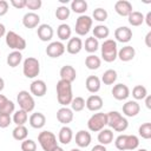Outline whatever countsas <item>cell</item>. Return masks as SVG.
<instances>
[{
	"instance_id": "cell-57",
	"label": "cell",
	"mask_w": 151,
	"mask_h": 151,
	"mask_svg": "<svg viewBox=\"0 0 151 151\" xmlns=\"http://www.w3.org/2000/svg\"><path fill=\"white\" fill-rule=\"evenodd\" d=\"M59 1H60L61 4H67V2H68V0H59Z\"/></svg>"
},
{
	"instance_id": "cell-37",
	"label": "cell",
	"mask_w": 151,
	"mask_h": 151,
	"mask_svg": "<svg viewBox=\"0 0 151 151\" xmlns=\"http://www.w3.org/2000/svg\"><path fill=\"white\" fill-rule=\"evenodd\" d=\"M12 120L15 125H25V123L28 120V114L24 110H18L14 112Z\"/></svg>"
},
{
	"instance_id": "cell-51",
	"label": "cell",
	"mask_w": 151,
	"mask_h": 151,
	"mask_svg": "<svg viewBox=\"0 0 151 151\" xmlns=\"http://www.w3.org/2000/svg\"><path fill=\"white\" fill-rule=\"evenodd\" d=\"M145 45L147 47H151V31L147 32V34L145 35Z\"/></svg>"
},
{
	"instance_id": "cell-39",
	"label": "cell",
	"mask_w": 151,
	"mask_h": 151,
	"mask_svg": "<svg viewBox=\"0 0 151 151\" xmlns=\"http://www.w3.org/2000/svg\"><path fill=\"white\" fill-rule=\"evenodd\" d=\"M99 48V41L94 37H88L85 40V51L88 53H94Z\"/></svg>"
},
{
	"instance_id": "cell-40",
	"label": "cell",
	"mask_w": 151,
	"mask_h": 151,
	"mask_svg": "<svg viewBox=\"0 0 151 151\" xmlns=\"http://www.w3.org/2000/svg\"><path fill=\"white\" fill-rule=\"evenodd\" d=\"M147 96V90L143 85H136L132 90V97L136 100H142Z\"/></svg>"
},
{
	"instance_id": "cell-1",
	"label": "cell",
	"mask_w": 151,
	"mask_h": 151,
	"mask_svg": "<svg viewBox=\"0 0 151 151\" xmlns=\"http://www.w3.org/2000/svg\"><path fill=\"white\" fill-rule=\"evenodd\" d=\"M57 99L58 103L63 106H67L71 104L73 99V93H72V85L68 81L65 80H59L57 83Z\"/></svg>"
},
{
	"instance_id": "cell-16",
	"label": "cell",
	"mask_w": 151,
	"mask_h": 151,
	"mask_svg": "<svg viewBox=\"0 0 151 151\" xmlns=\"http://www.w3.org/2000/svg\"><path fill=\"white\" fill-rule=\"evenodd\" d=\"M103 99H101V97L100 96H98V94H92V96H90L87 99H86V101H85V106L87 107V110H90V111H92V112H97V111H99L101 107H103Z\"/></svg>"
},
{
	"instance_id": "cell-5",
	"label": "cell",
	"mask_w": 151,
	"mask_h": 151,
	"mask_svg": "<svg viewBox=\"0 0 151 151\" xmlns=\"http://www.w3.org/2000/svg\"><path fill=\"white\" fill-rule=\"evenodd\" d=\"M22 73L26 78L33 79L40 73V64L39 60L34 57H28L24 60L22 64Z\"/></svg>"
},
{
	"instance_id": "cell-12",
	"label": "cell",
	"mask_w": 151,
	"mask_h": 151,
	"mask_svg": "<svg viewBox=\"0 0 151 151\" xmlns=\"http://www.w3.org/2000/svg\"><path fill=\"white\" fill-rule=\"evenodd\" d=\"M29 91H31V94L35 96V97H44L47 92V85L44 80L41 79H35L31 83V86H29Z\"/></svg>"
},
{
	"instance_id": "cell-47",
	"label": "cell",
	"mask_w": 151,
	"mask_h": 151,
	"mask_svg": "<svg viewBox=\"0 0 151 151\" xmlns=\"http://www.w3.org/2000/svg\"><path fill=\"white\" fill-rule=\"evenodd\" d=\"M42 5V1L41 0H27L26 1V7L28 9H32V11H35V9H39Z\"/></svg>"
},
{
	"instance_id": "cell-3",
	"label": "cell",
	"mask_w": 151,
	"mask_h": 151,
	"mask_svg": "<svg viewBox=\"0 0 151 151\" xmlns=\"http://www.w3.org/2000/svg\"><path fill=\"white\" fill-rule=\"evenodd\" d=\"M114 145L120 151L136 150L139 146V139L134 134H120L116 138Z\"/></svg>"
},
{
	"instance_id": "cell-48",
	"label": "cell",
	"mask_w": 151,
	"mask_h": 151,
	"mask_svg": "<svg viewBox=\"0 0 151 151\" xmlns=\"http://www.w3.org/2000/svg\"><path fill=\"white\" fill-rule=\"evenodd\" d=\"M8 7H9V5L6 0H0V17H4L5 14H7Z\"/></svg>"
},
{
	"instance_id": "cell-2",
	"label": "cell",
	"mask_w": 151,
	"mask_h": 151,
	"mask_svg": "<svg viewBox=\"0 0 151 151\" xmlns=\"http://www.w3.org/2000/svg\"><path fill=\"white\" fill-rule=\"evenodd\" d=\"M107 116V125L117 132H124L129 127V122L125 117H123L118 111H110L106 113Z\"/></svg>"
},
{
	"instance_id": "cell-17",
	"label": "cell",
	"mask_w": 151,
	"mask_h": 151,
	"mask_svg": "<svg viewBox=\"0 0 151 151\" xmlns=\"http://www.w3.org/2000/svg\"><path fill=\"white\" fill-rule=\"evenodd\" d=\"M114 11L120 17H129V14L132 12V4L127 0H118L114 4Z\"/></svg>"
},
{
	"instance_id": "cell-35",
	"label": "cell",
	"mask_w": 151,
	"mask_h": 151,
	"mask_svg": "<svg viewBox=\"0 0 151 151\" xmlns=\"http://www.w3.org/2000/svg\"><path fill=\"white\" fill-rule=\"evenodd\" d=\"M71 9L74 13L83 15L87 11V2L85 0H73L71 2Z\"/></svg>"
},
{
	"instance_id": "cell-56",
	"label": "cell",
	"mask_w": 151,
	"mask_h": 151,
	"mask_svg": "<svg viewBox=\"0 0 151 151\" xmlns=\"http://www.w3.org/2000/svg\"><path fill=\"white\" fill-rule=\"evenodd\" d=\"M52 151H64V149L63 147H60V146H57L54 150H52Z\"/></svg>"
},
{
	"instance_id": "cell-14",
	"label": "cell",
	"mask_w": 151,
	"mask_h": 151,
	"mask_svg": "<svg viewBox=\"0 0 151 151\" xmlns=\"http://www.w3.org/2000/svg\"><path fill=\"white\" fill-rule=\"evenodd\" d=\"M112 96L117 100H125L130 96V90L125 84H116L112 88Z\"/></svg>"
},
{
	"instance_id": "cell-11",
	"label": "cell",
	"mask_w": 151,
	"mask_h": 151,
	"mask_svg": "<svg viewBox=\"0 0 151 151\" xmlns=\"http://www.w3.org/2000/svg\"><path fill=\"white\" fill-rule=\"evenodd\" d=\"M65 45L61 41H52L46 47V54L50 58H59L65 53Z\"/></svg>"
},
{
	"instance_id": "cell-29",
	"label": "cell",
	"mask_w": 151,
	"mask_h": 151,
	"mask_svg": "<svg viewBox=\"0 0 151 151\" xmlns=\"http://www.w3.org/2000/svg\"><path fill=\"white\" fill-rule=\"evenodd\" d=\"M113 140V132L110 129H103L98 133V142L101 145H109Z\"/></svg>"
},
{
	"instance_id": "cell-59",
	"label": "cell",
	"mask_w": 151,
	"mask_h": 151,
	"mask_svg": "<svg viewBox=\"0 0 151 151\" xmlns=\"http://www.w3.org/2000/svg\"><path fill=\"white\" fill-rule=\"evenodd\" d=\"M137 151H147L146 149H139V150H137Z\"/></svg>"
},
{
	"instance_id": "cell-38",
	"label": "cell",
	"mask_w": 151,
	"mask_h": 151,
	"mask_svg": "<svg viewBox=\"0 0 151 151\" xmlns=\"http://www.w3.org/2000/svg\"><path fill=\"white\" fill-rule=\"evenodd\" d=\"M116 80H117V72L114 70L110 68V70H106L104 72L100 81H103L105 85H112Z\"/></svg>"
},
{
	"instance_id": "cell-20",
	"label": "cell",
	"mask_w": 151,
	"mask_h": 151,
	"mask_svg": "<svg viewBox=\"0 0 151 151\" xmlns=\"http://www.w3.org/2000/svg\"><path fill=\"white\" fill-rule=\"evenodd\" d=\"M40 22V17L39 14L34 12H28L22 17V25L26 28H35Z\"/></svg>"
},
{
	"instance_id": "cell-53",
	"label": "cell",
	"mask_w": 151,
	"mask_h": 151,
	"mask_svg": "<svg viewBox=\"0 0 151 151\" xmlns=\"http://www.w3.org/2000/svg\"><path fill=\"white\" fill-rule=\"evenodd\" d=\"M144 99H145V105H146V107H147V109H151V97L147 94Z\"/></svg>"
},
{
	"instance_id": "cell-21",
	"label": "cell",
	"mask_w": 151,
	"mask_h": 151,
	"mask_svg": "<svg viewBox=\"0 0 151 151\" xmlns=\"http://www.w3.org/2000/svg\"><path fill=\"white\" fill-rule=\"evenodd\" d=\"M92 137L91 133L86 130H80L76 133V144L79 147H87L91 144Z\"/></svg>"
},
{
	"instance_id": "cell-42",
	"label": "cell",
	"mask_w": 151,
	"mask_h": 151,
	"mask_svg": "<svg viewBox=\"0 0 151 151\" xmlns=\"http://www.w3.org/2000/svg\"><path fill=\"white\" fill-rule=\"evenodd\" d=\"M70 105H71V110L72 111L80 112L85 107V99L83 97H76V98L72 99V101H71Z\"/></svg>"
},
{
	"instance_id": "cell-27",
	"label": "cell",
	"mask_w": 151,
	"mask_h": 151,
	"mask_svg": "<svg viewBox=\"0 0 151 151\" xmlns=\"http://www.w3.org/2000/svg\"><path fill=\"white\" fill-rule=\"evenodd\" d=\"M73 138V131L71 127H68L67 125H64L60 130H59V134H58V139L61 144L64 145H67L71 143Z\"/></svg>"
},
{
	"instance_id": "cell-33",
	"label": "cell",
	"mask_w": 151,
	"mask_h": 151,
	"mask_svg": "<svg viewBox=\"0 0 151 151\" xmlns=\"http://www.w3.org/2000/svg\"><path fill=\"white\" fill-rule=\"evenodd\" d=\"M92 32H93V37L96 39H106L109 37V34H110V29L105 25H97V26H94Z\"/></svg>"
},
{
	"instance_id": "cell-32",
	"label": "cell",
	"mask_w": 151,
	"mask_h": 151,
	"mask_svg": "<svg viewBox=\"0 0 151 151\" xmlns=\"http://www.w3.org/2000/svg\"><path fill=\"white\" fill-rule=\"evenodd\" d=\"M57 34H58V38L60 40H63V41L64 40H68L71 38L72 29H71V27L67 24H61L57 28Z\"/></svg>"
},
{
	"instance_id": "cell-44",
	"label": "cell",
	"mask_w": 151,
	"mask_h": 151,
	"mask_svg": "<svg viewBox=\"0 0 151 151\" xmlns=\"http://www.w3.org/2000/svg\"><path fill=\"white\" fill-rule=\"evenodd\" d=\"M92 15H93V19L94 20H97V21H99V22H103V21H105L106 19H107V11L106 9H104V8H101V7H98V8H96L94 11H93V13H92Z\"/></svg>"
},
{
	"instance_id": "cell-28",
	"label": "cell",
	"mask_w": 151,
	"mask_h": 151,
	"mask_svg": "<svg viewBox=\"0 0 151 151\" xmlns=\"http://www.w3.org/2000/svg\"><path fill=\"white\" fill-rule=\"evenodd\" d=\"M15 110V105L12 100L7 99L4 94H0V113L11 114Z\"/></svg>"
},
{
	"instance_id": "cell-46",
	"label": "cell",
	"mask_w": 151,
	"mask_h": 151,
	"mask_svg": "<svg viewBox=\"0 0 151 151\" xmlns=\"http://www.w3.org/2000/svg\"><path fill=\"white\" fill-rule=\"evenodd\" d=\"M11 123H12L11 114H7V113H0V127H1V129H6V127H8Z\"/></svg>"
},
{
	"instance_id": "cell-15",
	"label": "cell",
	"mask_w": 151,
	"mask_h": 151,
	"mask_svg": "<svg viewBox=\"0 0 151 151\" xmlns=\"http://www.w3.org/2000/svg\"><path fill=\"white\" fill-rule=\"evenodd\" d=\"M57 119L59 123L67 125L73 120V111L67 106H63L57 111Z\"/></svg>"
},
{
	"instance_id": "cell-52",
	"label": "cell",
	"mask_w": 151,
	"mask_h": 151,
	"mask_svg": "<svg viewBox=\"0 0 151 151\" xmlns=\"http://www.w3.org/2000/svg\"><path fill=\"white\" fill-rule=\"evenodd\" d=\"M144 21L146 22V25L149 27H151V12H147L146 17H144Z\"/></svg>"
},
{
	"instance_id": "cell-10",
	"label": "cell",
	"mask_w": 151,
	"mask_h": 151,
	"mask_svg": "<svg viewBox=\"0 0 151 151\" xmlns=\"http://www.w3.org/2000/svg\"><path fill=\"white\" fill-rule=\"evenodd\" d=\"M92 22H93V20H92L91 17L85 15V14L79 15L76 20V28H74L76 33L80 37L86 35L90 32L91 27H92Z\"/></svg>"
},
{
	"instance_id": "cell-26",
	"label": "cell",
	"mask_w": 151,
	"mask_h": 151,
	"mask_svg": "<svg viewBox=\"0 0 151 151\" xmlns=\"http://www.w3.org/2000/svg\"><path fill=\"white\" fill-rule=\"evenodd\" d=\"M100 85H101V81H100V79L97 76H88L86 78L85 86H86V90L88 92L97 93L100 90Z\"/></svg>"
},
{
	"instance_id": "cell-36",
	"label": "cell",
	"mask_w": 151,
	"mask_h": 151,
	"mask_svg": "<svg viewBox=\"0 0 151 151\" xmlns=\"http://www.w3.org/2000/svg\"><path fill=\"white\" fill-rule=\"evenodd\" d=\"M127 20H129V24L132 26H140L144 22V15L138 11H132L129 14Z\"/></svg>"
},
{
	"instance_id": "cell-34",
	"label": "cell",
	"mask_w": 151,
	"mask_h": 151,
	"mask_svg": "<svg viewBox=\"0 0 151 151\" xmlns=\"http://www.w3.org/2000/svg\"><path fill=\"white\" fill-rule=\"evenodd\" d=\"M85 65L88 70H98L101 65V60L96 54H90L85 59Z\"/></svg>"
},
{
	"instance_id": "cell-7",
	"label": "cell",
	"mask_w": 151,
	"mask_h": 151,
	"mask_svg": "<svg viewBox=\"0 0 151 151\" xmlns=\"http://www.w3.org/2000/svg\"><path fill=\"white\" fill-rule=\"evenodd\" d=\"M38 142L44 151H52L58 146L57 137L51 131H41L38 136Z\"/></svg>"
},
{
	"instance_id": "cell-13",
	"label": "cell",
	"mask_w": 151,
	"mask_h": 151,
	"mask_svg": "<svg viewBox=\"0 0 151 151\" xmlns=\"http://www.w3.org/2000/svg\"><path fill=\"white\" fill-rule=\"evenodd\" d=\"M114 38L119 42H123V44L129 42L132 39V31H131V28H129L126 26H120V27L116 28Z\"/></svg>"
},
{
	"instance_id": "cell-50",
	"label": "cell",
	"mask_w": 151,
	"mask_h": 151,
	"mask_svg": "<svg viewBox=\"0 0 151 151\" xmlns=\"http://www.w3.org/2000/svg\"><path fill=\"white\" fill-rule=\"evenodd\" d=\"M91 151H107V150H106L105 145L98 144V145H94V146H93V147L91 149Z\"/></svg>"
},
{
	"instance_id": "cell-54",
	"label": "cell",
	"mask_w": 151,
	"mask_h": 151,
	"mask_svg": "<svg viewBox=\"0 0 151 151\" xmlns=\"http://www.w3.org/2000/svg\"><path fill=\"white\" fill-rule=\"evenodd\" d=\"M4 35H6V27L4 24H0V38H2Z\"/></svg>"
},
{
	"instance_id": "cell-45",
	"label": "cell",
	"mask_w": 151,
	"mask_h": 151,
	"mask_svg": "<svg viewBox=\"0 0 151 151\" xmlns=\"http://www.w3.org/2000/svg\"><path fill=\"white\" fill-rule=\"evenodd\" d=\"M37 143L33 139H25L21 142V151H35Z\"/></svg>"
},
{
	"instance_id": "cell-22",
	"label": "cell",
	"mask_w": 151,
	"mask_h": 151,
	"mask_svg": "<svg viewBox=\"0 0 151 151\" xmlns=\"http://www.w3.org/2000/svg\"><path fill=\"white\" fill-rule=\"evenodd\" d=\"M140 111V106L136 100H129L123 105V113L126 117H136Z\"/></svg>"
},
{
	"instance_id": "cell-4",
	"label": "cell",
	"mask_w": 151,
	"mask_h": 151,
	"mask_svg": "<svg viewBox=\"0 0 151 151\" xmlns=\"http://www.w3.org/2000/svg\"><path fill=\"white\" fill-rule=\"evenodd\" d=\"M117 42L113 39H106L101 44V58L106 63H112L117 59Z\"/></svg>"
},
{
	"instance_id": "cell-30",
	"label": "cell",
	"mask_w": 151,
	"mask_h": 151,
	"mask_svg": "<svg viewBox=\"0 0 151 151\" xmlns=\"http://www.w3.org/2000/svg\"><path fill=\"white\" fill-rule=\"evenodd\" d=\"M12 136L15 140H19V142H22L27 138L28 136V131H27V127L25 125H17L13 131H12Z\"/></svg>"
},
{
	"instance_id": "cell-19",
	"label": "cell",
	"mask_w": 151,
	"mask_h": 151,
	"mask_svg": "<svg viewBox=\"0 0 151 151\" xmlns=\"http://www.w3.org/2000/svg\"><path fill=\"white\" fill-rule=\"evenodd\" d=\"M60 79L61 80H65V81H68V83H73L77 78V72H76V68L71 65H65L60 68Z\"/></svg>"
},
{
	"instance_id": "cell-31",
	"label": "cell",
	"mask_w": 151,
	"mask_h": 151,
	"mask_svg": "<svg viewBox=\"0 0 151 151\" xmlns=\"http://www.w3.org/2000/svg\"><path fill=\"white\" fill-rule=\"evenodd\" d=\"M21 60H22V54H21V52H19V51H12V52L7 55V59H6L7 65H8L9 67H17V66L21 63Z\"/></svg>"
},
{
	"instance_id": "cell-8",
	"label": "cell",
	"mask_w": 151,
	"mask_h": 151,
	"mask_svg": "<svg viewBox=\"0 0 151 151\" xmlns=\"http://www.w3.org/2000/svg\"><path fill=\"white\" fill-rule=\"evenodd\" d=\"M107 125V116L103 112H97L90 117L87 120V127L92 132H99Z\"/></svg>"
},
{
	"instance_id": "cell-23",
	"label": "cell",
	"mask_w": 151,
	"mask_h": 151,
	"mask_svg": "<svg viewBox=\"0 0 151 151\" xmlns=\"http://www.w3.org/2000/svg\"><path fill=\"white\" fill-rule=\"evenodd\" d=\"M66 51L70 53V54H78L81 48H83V41L80 38L78 37H74V38H70L68 39V42L66 45Z\"/></svg>"
},
{
	"instance_id": "cell-49",
	"label": "cell",
	"mask_w": 151,
	"mask_h": 151,
	"mask_svg": "<svg viewBox=\"0 0 151 151\" xmlns=\"http://www.w3.org/2000/svg\"><path fill=\"white\" fill-rule=\"evenodd\" d=\"M26 1L27 0H11V5L18 9H21L26 7Z\"/></svg>"
},
{
	"instance_id": "cell-6",
	"label": "cell",
	"mask_w": 151,
	"mask_h": 151,
	"mask_svg": "<svg viewBox=\"0 0 151 151\" xmlns=\"http://www.w3.org/2000/svg\"><path fill=\"white\" fill-rule=\"evenodd\" d=\"M5 37H6V38H5L6 45H7L9 48H12L13 51H19V52H21V51H24V50L26 48V45H27V44H26V40H25L21 35H19L18 33H15L14 31L7 32Z\"/></svg>"
},
{
	"instance_id": "cell-18",
	"label": "cell",
	"mask_w": 151,
	"mask_h": 151,
	"mask_svg": "<svg viewBox=\"0 0 151 151\" xmlns=\"http://www.w3.org/2000/svg\"><path fill=\"white\" fill-rule=\"evenodd\" d=\"M37 34H38V38L41 40V41H50L52 38H53V28L47 25V24H41L38 26V29H37Z\"/></svg>"
},
{
	"instance_id": "cell-43",
	"label": "cell",
	"mask_w": 151,
	"mask_h": 151,
	"mask_svg": "<svg viewBox=\"0 0 151 151\" xmlns=\"http://www.w3.org/2000/svg\"><path fill=\"white\" fill-rule=\"evenodd\" d=\"M138 133L142 138L144 139H150L151 138V123H144L139 126Z\"/></svg>"
},
{
	"instance_id": "cell-24",
	"label": "cell",
	"mask_w": 151,
	"mask_h": 151,
	"mask_svg": "<svg viewBox=\"0 0 151 151\" xmlns=\"http://www.w3.org/2000/svg\"><path fill=\"white\" fill-rule=\"evenodd\" d=\"M136 55V50L134 47L130 46V45H126L124 47H122L119 51H118V54H117V58H119L122 61H130L134 58Z\"/></svg>"
},
{
	"instance_id": "cell-58",
	"label": "cell",
	"mask_w": 151,
	"mask_h": 151,
	"mask_svg": "<svg viewBox=\"0 0 151 151\" xmlns=\"http://www.w3.org/2000/svg\"><path fill=\"white\" fill-rule=\"evenodd\" d=\"M70 151H81V150H80V149H76V147H74V149H72V150H70Z\"/></svg>"
},
{
	"instance_id": "cell-55",
	"label": "cell",
	"mask_w": 151,
	"mask_h": 151,
	"mask_svg": "<svg viewBox=\"0 0 151 151\" xmlns=\"http://www.w3.org/2000/svg\"><path fill=\"white\" fill-rule=\"evenodd\" d=\"M4 87H5V80L0 77V92L4 90Z\"/></svg>"
},
{
	"instance_id": "cell-25",
	"label": "cell",
	"mask_w": 151,
	"mask_h": 151,
	"mask_svg": "<svg viewBox=\"0 0 151 151\" xmlns=\"http://www.w3.org/2000/svg\"><path fill=\"white\" fill-rule=\"evenodd\" d=\"M29 125L33 129H41L46 124V117L41 112H34L29 116Z\"/></svg>"
},
{
	"instance_id": "cell-9",
	"label": "cell",
	"mask_w": 151,
	"mask_h": 151,
	"mask_svg": "<svg viewBox=\"0 0 151 151\" xmlns=\"http://www.w3.org/2000/svg\"><path fill=\"white\" fill-rule=\"evenodd\" d=\"M17 101L20 106V110H24L26 111L27 113L28 112H32L35 107V101L33 99V96L28 92V91H20L17 96Z\"/></svg>"
},
{
	"instance_id": "cell-41",
	"label": "cell",
	"mask_w": 151,
	"mask_h": 151,
	"mask_svg": "<svg viewBox=\"0 0 151 151\" xmlns=\"http://www.w3.org/2000/svg\"><path fill=\"white\" fill-rule=\"evenodd\" d=\"M70 14H71V9L66 5H61V6L57 7V9H55V17L58 20H61V21L66 20V19H68Z\"/></svg>"
}]
</instances>
